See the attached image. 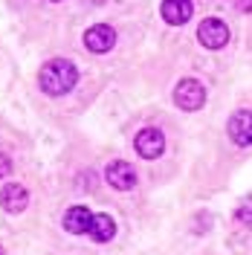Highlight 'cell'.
<instances>
[{
  "label": "cell",
  "mask_w": 252,
  "mask_h": 255,
  "mask_svg": "<svg viewBox=\"0 0 252 255\" xmlns=\"http://www.w3.org/2000/svg\"><path fill=\"white\" fill-rule=\"evenodd\" d=\"M0 255H6V253H3V247H0Z\"/></svg>",
  "instance_id": "15"
},
{
  "label": "cell",
  "mask_w": 252,
  "mask_h": 255,
  "mask_svg": "<svg viewBox=\"0 0 252 255\" xmlns=\"http://www.w3.org/2000/svg\"><path fill=\"white\" fill-rule=\"evenodd\" d=\"M113 44H116V29L108 26V23H96L90 29L84 32V47L90 49V52H111Z\"/></svg>",
  "instance_id": "7"
},
{
  "label": "cell",
  "mask_w": 252,
  "mask_h": 255,
  "mask_svg": "<svg viewBox=\"0 0 252 255\" xmlns=\"http://www.w3.org/2000/svg\"><path fill=\"white\" fill-rule=\"evenodd\" d=\"M191 12H194L191 0H162V6H159L162 20L171 23V26H183V23H189Z\"/></svg>",
  "instance_id": "8"
},
{
  "label": "cell",
  "mask_w": 252,
  "mask_h": 255,
  "mask_svg": "<svg viewBox=\"0 0 252 255\" xmlns=\"http://www.w3.org/2000/svg\"><path fill=\"white\" fill-rule=\"evenodd\" d=\"M197 41L206 49H223L229 44V26L223 23L221 17H206L197 26Z\"/></svg>",
  "instance_id": "3"
},
{
  "label": "cell",
  "mask_w": 252,
  "mask_h": 255,
  "mask_svg": "<svg viewBox=\"0 0 252 255\" xmlns=\"http://www.w3.org/2000/svg\"><path fill=\"white\" fill-rule=\"evenodd\" d=\"M90 223H93V212L87 206H73V209H67V215H64V229L73 232V235L90 232Z\"/></svg>",
  "instance_id": "10"
},
{
  "label": "cell",
  "mask_w": 252,
  "mask_h": 255,
  "mask_svg": "<svg viewBox=\"0 0 252 255\" xmlns=\"http://www.w3.org/2000/svg\"><path fill=\"white\" fill-rule=\"evenodd\" d=\"M174 105L180 111H200L206 105V87L197 79H183L174 87Z\"/></svg>",
  "instance_id": "2"
},
{
  "label": "cell",
  "mask_w": 252,
  "mask_h": 255,
  "mask_svg": "<svg viewBox=\"0 0 252 255\" xmlns=\"http://www.w3.org/2000/svg\"><path fill=\"white\" fill-rule=\"evenodd\" d=\"M90 3H96V6H102V3H105V0H90Z\"/></svg>",
  "instance_id": "14"
},
{
  "label": "cell",
  "mask_w": 252,
  "mask_h": 255,
  "mask_svg": "<svg viewBox=\"0 0 252 255\" xmlns=\"http://www.w3.org/2000/svg\"><path fill=\"white\" fill-rule=\"evenodd\" d=\"M105 177H108V183L116 191H130L136 186V171H133V165L125 162V159H113L111 165L105 168Z\"/></svg>",
  "instance_id": "6"
},
{
  "label": "cell",
  "mask_w": 252,
  "mask_h": 255,
  "mask_svg": "<svg viewBox=\"0 0 252 255\" xmlns=\"http://www.w3.org/2000/svg\"><path fill=\"white\" fill-rule=\"evenodd\" d=\"M38 84H41V90L47 96H64L79 84V70L67 58H52V61H47L41 67Z\"/></svg>",
  "instance_id": "1"
},
{
  "label": "cell",
  "mask_w": 252,
  "mask_h": 255,
  "mask_svg": "<svg viewBox=\"0 0 252 255\" xmlns=\"http://www.w3.org/2000/svg\"><path fill=\"white\" fill-rule=\"evenodd\" d=\"M87 235L93 241H99V244H108L116 235V221H113L111 215H93V223H90V232Z\"/></svg>",
  "instance_id": "11"
},
{
  "label": "cell",
  "mask_w": 252,
  "mask_h": 255,
  "mask_svg": "<svg viewBox=\"0 0 252 255\" xmlns=\"http://www.w3.org/2000/svg\"><path fill=\"white\" fill-rule=\"evenodd\" d=\"M26 203H29V191H26V186H20V183H9V186H3V191H0V206L6 209L9 215L23 212Z\"/></svg>",
  "instance_id": "9"
},
{
  "label": "cell",
  "mask_w": 252,
  "mask_h": 255,
  "mask_svg": "<svg viewBox=\"0 0 252 255\" xmlns=\"http://www.w3.org/2000/svg\"><path fill=\"white\" fill-rule=\"evenodd\" d=\"M133 148L142 159H157L165 151V133L159 128H142L133 139Z\"/></svg>",
  "instance_id": "4"
},
{
  "label": "cell",
  "mask_w": 252,
  "mask_h": 255,
  "mask_svg": "<svg viewBox=\"0 0 252 255\" xmlns=\"http://www.w3.org/2000/svg\"><path fill=\"white\" fill-rule=\"evenodd\" d=\"M235 218L244 226H252V194H247L241 203H238V209H235Z\"/></svg>",
  "instance_id": "12"
},
{
  "label": "cell",
  "mask_w": 252,
  "mask_h": 255,
  "mask_svg": "<svg viewBox=\"0 0 252 255\" xmlns=\"http://www.w3.org/2000/svg\"><path fill=\"white\" fill-rule=\"evenodd\" d=\"M52 3H58V0H52Z\"/></svg>",
  "instance_id": "16"
},
{
  "label": "cell",
  "mask_w": 252,
  "mask_h": 255,
  "mask_svg": "<svg viewBox=\"0 0 252 255\" xmlns=\"http://www.w3.org/2000/svg\"><path fill=\"white\" fill-rule=\"evenodd\" d=\"M12 174V159L6 154H0V177H9Z\"/></svg>",
  "instance_id": "13"
},
{
  "label": "cell",
  "mask_w": 252,
  "mask_h": 255,
  "mask_svg": "<svg viewBox=\"0 0 252 255\" xmlns=\"http://www.w3.org/2000/svg\"><path fill=\"white\" fill-rule=\"evenodd\" d=\"M229 139L241 148H250L252 145V111H235L229 116Z\"/></svg>",
  "instance_id": "5"
}]
</instances>
